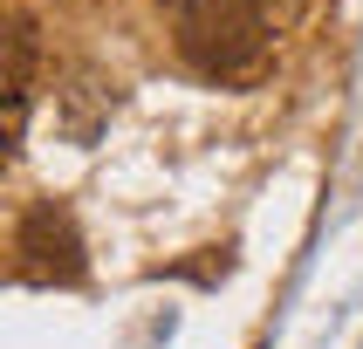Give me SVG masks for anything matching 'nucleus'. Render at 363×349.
I'll use <instances>...</instances> for the list:
<instances>
[{"label": "nucleus", "mask_w": 363, "mask_h": 349, "mask_svg": "<svg viewBox=\"0 0 363 349\" xmlns=\"http://www.w3.org/2000/svg\"><path fill=\"white\" fill-rule=\"evenodd\" d=\"M172 35L199 76H240L267 48V14L254 0H179Z\"/></svg>", "instance_id": "1"}, {"label": "nucleus", "mask_w": 363, "mask_h": 349, "mask_svg": "<svg viewBox=\"0 0 363 349\" xmlns=\"http://www.w3.org/2000/svg\"><path fill=\"white\" fill-rule=\"evenodd\" d=\"M89 253H82V233H76V212L55 199H41L21 212L14 226V274L28 287H76Z\"/></svg>", "instance_id": "2"}]
</instances>
